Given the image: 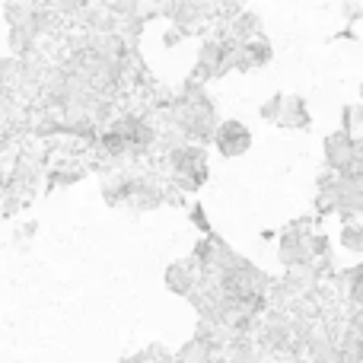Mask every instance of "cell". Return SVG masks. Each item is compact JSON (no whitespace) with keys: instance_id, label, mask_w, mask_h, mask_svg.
<instances>
[{"instance_id":"obj_1","label":"cell","mask_w":363,"mask_h":363,"mask_svg":"<svg viewBox=\"0 0 363 363\" xmlns=\"http://www.w3.org/2000/svg\"><path fill=\"white\" fill-rule=\"evenodd\" d=\"M166 169L182 191H194L207 179V157L194 144H176L166 150Z\"/></svg>"},{"instance_id":"obj_2","label":"cell","mask_w":363,"mask_h":363,"mask_svg":"<svg viewBox=\"0 0 363 363\" xmlns=\"http://www.w3.org/2000/svg\"><path fill=\"white\" fill-rule=\"evenodd\" d=\"M166 287L179 296H188L191 300L194 290L201 287V268L194 258H185V262H176L166 268Z\"/></svg>"},{"instance_id":"obj_3","label":"cell","mask_w":363,"mask_h":363,"mask_svg":"<svg viewBox=\"0 0 363 363\" xmlns=\"http://www.w3.org/2000/svg\"><path fill=\"white\" fill-rule=\"evenodd\" d=\"M213 144L223 157H239V153L249 150L252 134L245 131L239 121H226V125H217V134H213Z\"/></svg>"},{"instance_id":"obj_4","label":"cell","mask_w":363,"mask_h":363,"mask_svg":"<svg viewBox=\"0 0 363 363\" xmlns=\"http://www.w3.org/2000/svg\"><path fill=\"white\" fill-rule=\"evenodd\" d=\"M347 294H351V300L363 309V264L354 271H347Z\"/></svg>"},{"instance_id":"obj_5","label":"cell","mask_w":363,"mask_h":363,"mask_svg":"<svg viewBox=\"0 0 363 363\" xmlns=\"http://www.w3.org/2000/svg\"><path fill=\"white\" fill-rule=\"evenodd\" d=\"M341 242H345V249L351 252H363V226H347L345 233H341Z\"/></svg>"},{"instance_id":"obj_6","label":"cell","mask_w":363,"mask_h":363,"mask_svg":"<svg viewBox=\"0 0 363 363\" xmlns=\"http://www.w3.org/2000/svg\"><path fill=\"white\" fill-rule=\"evenodd\" d=\"M35 230H38L35 220H26V223H16V226H13V242H16V245H29V239L35 236Z\"/></svg>"},{"instance_id":"obj_7","label":"cell","mask_w":363,"mask_h":363,"mask_svg":"<svg viewBox=\"0 0 363 363\" xmlns=\"http://www.w3.org/2000/svg\"><path fill=\"white\" fill-rule=\"evenodd\" d=\"M194 223H198L201 230H207V220H204V211H201V207H194Z\"/></svg>"},{"instance_id":"obj_8","label":"cell","mask_w":363,"mask_h":363,"mask_svg":"<svg viewBox=\"0 0 363 363\" xmlns=\"http://www.w3.org/2000/svg\"><path fill=\"white\" fill-rule=\"evenodd\" d=\"M13 115V108L6 106V102H0V125H6V118Z\"/></svg>"}]
</instances>
